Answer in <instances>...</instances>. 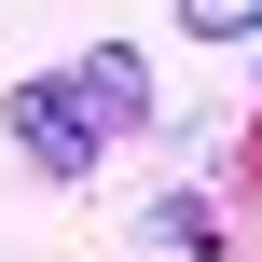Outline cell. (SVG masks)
<instances>
[{
    "mask_svg": "<svg viewBox=\"0 0 262 262\" xmlns=\"http://www.w3.org/2000/svg\"><path fill=\"white\" fill-rule=\"evenodd\" d=\"M69 83L97 97V124H111V138H124V124H152V69H138V41H83V55H69Z\"/></svg>",
    "mask_w": 262,
    "mask_h": 262,
    "instance_id": "obj_2",
    "label": "cell"
},
{
    "mask_svg": "<svg viewBox=\"0 0 262 262\" xmlns=\"http://www.w3.org/2000/svg\"><path fill=\"white\" fill-rule=\"evenodd\" d=\"M0 124H14V152H28L41 180H97V166H111V124H97V97H83L69 69H28V83L0 97Z\"/></svg>",
    "mask_w": 262,
    "mask_h": 262,
    "instance_id": "obj_1",
    "label": "cell"
},
{
    "mask_svg": "<svg viewBox=\"0 0 262 262\" xmlns=\"http://www.w3.org/2000/svg\"><path fill=\"white\" fill-rule=\"evenodd\" d=\"M138 235H152V249H221V221H207V207H193V193H166V207H152V221H138Z\"/></svg>",
    "mask_w": 262,
    "mask_h": 262,
    "instance_id": "obj_3",
    "label": "cell"
},
{
    "mask_svg": "<svg viewBox=\"0 0 262 262\" xmlns=\"http://www.w3.org/2000/svg\"><path fill=\"white\" fill-rule=\"evenodd\" d=\"M180 28H193V41H249L262 0H180Z\"/></svg>",
    "mask_w": 262,
    "mask_h": 262,
    "instance_id": "obj_4",
    "label": "cell"
},
{
    "mask_svg": "<svg viewBox=\"0 0 262 262\" xmlns=\"http://www.w3.org/2000/svg\"><path fill=\"white\" fill-rule=\"evenodd\" d=\"M249 41H262V28H249Z\"/></svg>",
    "mask_w": 262,
    "mask_h": 262,
    "instance_id": "obj_5",
    "label": "cell"
}]
</instances>
